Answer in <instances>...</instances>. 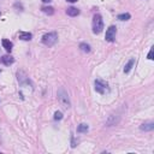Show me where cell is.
<instances>
[{
    "label": "cell",
    "mask_w": 154,
    "mask_h": 154,
    "mask_svg": "<svg viewBox=\"0 0 154 154\" xmlns=\"http://www.w3.org/2000/svg\"><path fill=\"white\" fill-rule=\"evenodd\" d=\"M66 1H69V3H76L77 0H66Z\"/></svg>",
    "instance_id": "19"
},
{
    "label": "cell",
    "mask_w": 154,
    "mask_h": 154,
    "mask_svg": "<svg viewBox=\"0 0 154 154\" xmlns=\"http://www.w3.org/2000/svg\"><path fill=\"white\" fill-rule=\"evenodd\" d=\"M17 76H18V82L20 83V86H25V84H32L30 83V80H29V77L25 75L23 71H19V72L17 74Z\"/></svg>",
    "instance_id": "6"
},
{
    "label": "cell",
    "mask_w": 154,
    "mask_h": 154,
    "mask_svg": "<svg viewBox=\"0 0 154 154\" xmlns=\"http://www.w3.org/2000/svg\"><path fill=\"white\" fill-rule=\"evenodd\" d=\"M94 86H95V90L99 94H106V93H109V91H110L109 84H107L105 81H102V80H95Z\"/></svg>",
    "instance_id": "4"
},
{
    "label": "cell",
    "mask_w": 154,
    "mask_h": 154,
    "mask_svg": "<svg viewBox=\"0 0 154 154\" xmlns=\"http://www.w3.org/2000/svg\"><path fill=\"white\" fill-rule=\"evenodd\" d=\"M89 129V126L84 124V123H82V124H80L78 126H77V132H80V134H83V132H87Z\"/></svg>",
    "instance_id": "14"
},
{
    "label": "cell",
    "mask_w": 154,
    "mask_h": 154,
    "mask_svg": "<svg viewBox=\"0 0 154 154\" xmlns=\"http://www.w3.org/2000/svg\"><path fill=\"white\" fill-rule=\"evenodd\" d=\"M152 53H153V49H151L149 53H148V59H153V58H152Z\"/></svg>",
    "instance_id": "18"
},
{
    "label": "cell",
    "mask_w": 154,
    "mask_h": 154,
    "mask_svg": "<svg viewBox=\"0 0 154 154\" xmlns=\"http://www.w3.org/2000/svg\"><path fill=\"white\" fill-rule=\"evenodd\" d=\"M134 65H135V58H131L129 61H128V64L125 65L124 72H125V74H129V72H130V70L134 68Z\"/></svg>",
    "instance_id": "10"
},
{
    "label": "cell",
    "mask_w": 154,
    "mask_h": 154,
    "mask_svg": "<svg viewBox=\"0 0 154 154\" xmlns=\"http://www.w3.org/2000/svg\"><path fill=\"white\" fill-rule=\"evenodd\" d=\"M18 36H19V39H20V40H23V41H29V40H32L33 35L30 34V33H25V32H19Z\"/></svg>",
    "instance_id": "11"
},
{
    "label": "cell",
    "mask_w": 154,
    "mask_h": 154,
    "mask_svg": "<svg viewBox=\"0 0 154 154\" xmlns=\"http://www.w3.org/2000/svg\"><path fill=\"white\" fill-rule=\"evenodd\" d=\"M58 100L60 102V105L63 106L65 110L70 109L71 102H70V99H69V94L64 88H59L58 89Z\"/></svg>",
    "instance_id": "1"
},
{
    "label": "cell",
    "mask_w": 154,
    "mask_h": 154,
    "mask_svg": "<svg viewBox=\"0 0 154 154\" xmlns=\"http://www.w3.org/2000/svg\"><path fill=\"white\" fill-rule=\"evenodd\" d=\"M0 61L4 64V65H6V66H10L11 64H13V57H11V55H3L1 58H0Z\"/></svg>",
    "instance_id": "7"
},
{
    "label": "cell",
    "mask_w": 154,
    "mask_h": 154,
    "mask_svg": "<svg viewBox=\"0 0 154 154\" xmlns=\"http://www.w3.org/2000/svg\"><path fill=\"white\" fill-rule=\"evenodd\" d=\"M116 33H117V28L115 27V25H111V27L106 30V35H105L106 41L113 42L115 39H116Z\"/></svg>",
    "instance_id": "5"
},
{
    "label": "cell",
    "mask_w": 154,
    "mask_h": 154,
    "mask_svg": "<svg viewBox=\"0 0 154 154\" xmlns=\"http://www.w3.org/2000/svg\"><path fill=\"white\" fill-rule=\"evenodd\" d=\"M130 13H122V14H118L117 18L119 19V20H128V19H130Z\"/></svg>",
    "instance_id": "16"
},
{
    "label": "cell",
    "mask_w": 154,
    "mask_h": 154,
    "mask_svg": "<svg viewBox=\"0 0 154 154\" xmlns=\"http://www.w3.org/2000/svg\"><path fill=\"white\" fill-rule=\"evenodd\" d=\"M140 129L142 131H152L154 129V123L153 122H146L140 126Z\"/></svg>",
    "instance_id": "8"
},
{
    "label": "cell",
    "mask_w": 154,
    "mask_h": 154,
    "mask_svg": "<svg viewBox=\"0 0 154 154\" xmlns=\"http://www.w3.org/2000/svg\"><path fill=\"white\" fill-rule=\"evenodd\" d=\"M104 29V20L100 14H95L93 18V33L94 34H100Z\"/></svg>",
    "instance_id": "3"
},
{
    "label": "cell",
    "mask_w": 154,
    "mask_h": 154,
    "mask_svg": "<svg viewBox=\"0 0 154 154\" xmlns=\"http://www.w3.org/2000/svg\"><path fill=\"white\" fill-rule=\"evenodd\" d=\"M43 3H49V1H52V0H42Z\"/></svg>",
    "instance_id": "20"
},
{
    "label": "cell",
    "mask_w": 154,
    "mask_h": 154,
    "mask_svg": "<svg viewBox=\"0 0 154 154\" xmlns=\"http://www.w3.org/2000/svg\"><path fill=\"white\" fill-rule=\"evenodd\" d=\"M1 43H3V47H4L5 49H6L9 53H10V52H11V51H12L13 43H12V42H11V41H10V40H6V39H4V40L1 41Z\"/></svg>",
    "instance_id": "9"
},
{
    "label": "cell",
    "mask_w": 154,
    "mask_h": 154,
    "mask_svg": "<svg viewBox=\"0 0 154 154\" xmlns=\"http://www.w3.org/2000/svg\"><path fill=\"white\" fill-rule=\"evenodd\" d=\"M41 11L46 14H48V16H52V14L54 13V9L52 6H43L42 9H41Z\"/></svg>",
    "instance_id": "13"
},
{
    "label": "cell",
    "mask_w": 154,
    "mask_h": 154,
    "mask_svg": "<svg viewBox=\"0 0 154 154\" xmlns=\"http://www.w3.org/2000/svg\"><path fill=\"white\" fill-rule=\"evenodd\" d=\"M41 41H42V43L48 46V47H52V46H54L55 43H57L58 41V34L57 33H47L45 34L42 39H41Z\"/></svg>",
    "instance_id": "2"
},
{
    "label": "cell",
    "mask_w": 154,
    "mask_h": 154,
    "mask_svg": "<svg viewBox=\"0 0 154 154\" xmlns=\"http://www.w3.org/2000/svg\"><path fill=\"white\" fill-rule=\"evenodd\" d=\"M66 13H68L69 16H71V17H76V16H78L80 14V10L76 9V7H69L68 10H66Z\"/></svg>",
    "instance_id": "12"
},
{
    "label": "cell",
    "mask_w": 154,
    "mask_h": 154,
    "mask_svg": "<svg viewBox=\"0 0 154 154\" xmlns=\"http://www.w3.org/2000/svg\"><path fill=\"white\" fill-rule=\"evenodd\" d=\"M80 48H81L82 52H84V53H89V52H90V46L87 45V43H84V42L80 43Z\"/></svg>",
    "instance_id": "15"
},
{
    "label": "cell",
    "mask_w": 154,
    "mask_h": 154,
    "mask_svg": "<svg viewBox=\"0 0 154 154\" xmlns=\"http://www.w3.org/2000/svg\"><path fill=\"white\" fill-rule=\"evenodd\" d=\"M61 118H63V115H61V112H59V111H57L54 113V119L55 120H60Z\"/></svg>",
    "instance_id": "17"
}]
</instances>
